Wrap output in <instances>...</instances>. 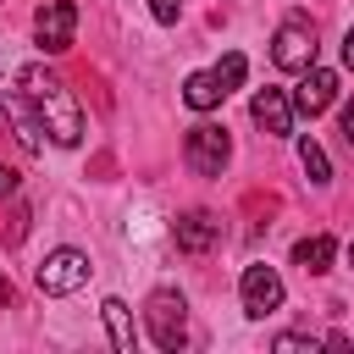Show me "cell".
<instances>
[{"label":"cell","instance_id":"6da1fadb","mask_svg":"<svg viewBox=\"0 0 354 354\" xmlns=\"http://www.w3.org/2000/svg\"><path fill=\"white\" fill-rule=\"evenodd\" d=\"M17 83H22V94L33 100V111H39V122H44V138L50 144H61V149H77L83 144V105H77V94L66 88V77H55L50 66H22L17 72Z\"/></svg>","mask_w":354,"mask_h":354},{"label":"cell","instance_id":"7a4b0ae2","mask_svg":"<svg viewBox=\"0 0 354 354\" xmlns=\"http://www.w3.org/2000/svg\"><path fill=\"white\" fill-rule=\"evenodd\" d=\"M144 321H149V337H155V348L177 354V348L188 343V304H183V293H171V288H155V293H149V304H144Z\"/></svg>","mask_w":354,"mask_h":354},{"label":"cell","instance_id":"3957f363","mask_svg":"<svg viewBox=\"0 0 354 354\" xmlns=\"http://www.w3.org/2000/svg\"><path fill=\"white\" fill-rule=\"evenodd\" d=\"M271 61H277V72H304V66H315V22L310 17H288L277 33H271Z\"/></svg>","mask_w":354,"mask_h":354},{"label":"cell","instance_id":"277c9868","mask_svg":"<svg viewBox=\"0 0 354 354\" xmlns=\"http://www.w3.org/2000/svg\"><path fill=\"white\" fill-rule=\"evenodd\" d=\"M88 254L83 249H50L44 254V266L33 271V282H39V293H50V299H66V293H77L83 282H88Z\"/></svg>","mask_w":354,"mask_h":354},{"label":"cell","instance_id":"5b68a950","mask_svg":"<svg viewBox=\"0 0 354 354\" xmlns=\"http://www.w3.org/2000/svg\"><path fill=\"white\" fill-rule=\"evenodd\" d=\"M183 155H188V166H194L199 177H221V166L232 160V138H227V127H216V122H194L188 138H183Z\"/></svg>","mask_w":354,"mask_h":354},{"label":"cell","instance_id":"8992f818","mask_svg":"<svg viewBox=\"0 0 354 354\" xmlns=\"http://www.w3.org/2000/svg\"><path fill=\"white\" fill-rule=\"evenodd\" d=\"M282 277H277V266H243V277H238V299H243V315L249 321H266L271 310H282Z\"/></svg>","mask_w":354,"mask_h":354},{"label":"cell","instance_id":"52a82bcc","mask_svg":"<svg viewBox=\"0 0 354 354\" xmlns=\"http://www.w3.org/2000/svg\"><path fill=\"white\" fill-rule=\"evenodd\" d=\"M72 33H77V6H72V0H44V6L33 11V39H39V50L61 55V50L72 44Z\"/></svg>","mask_w":354,"mask_h":354},{"label":"cell","instance_id":"ba28073f","mask_svg":"<svg viewBox=\"0 0 354 354\" xmlns=\"http://www.w3.org/2000/svg\"><path fill=\"white\" fill-rule=\"evenodd\" d=\"M332 100H337V72L304 66V72H299V88H293V111H299V116H321Z\"/></svg>","mask_w":354,"mask_h":354},{"label":"cell","instance_id":"9c48e42d","mask_svg":"<svg viewBox=\"0 0 354 354\" xmlns=\"http://www.w3.org/2000/svg\"><path fill=\"white\" fill-rule=\"evenodd\" d=\"M249 116H254V127H260L266 138H288V133H293V100H288L282 88H260V94L249 100Z\"/></svg>","mask_w":354,"mask_h":354},{"label":"cell","instance_id":"30bf717a","mask_svg":"<svg viewBox=\"0 0 354 354\" xmlns=\"http://www.w3.org/2000/svg\"><path fill=\"white\" fill-rule=\"evenodd\" d=\"M0 116L11 122V133L22 138V149H44V122H39V111H33V100L22 88L0 94Z\"/></svg>","mask_w":354,"mask_h":354},{"label":"cell","instance_id":"8fae6325","mask_svg":"<svg viewBox=\"0 0 354 354\" xmlns=\"http://www.w3.org/2000/svg\"><path fill=\"white\" fill-rule=\"evenodd\" d=\"M171 238H177V249H188V254H205V249L221 238V221H216L210 210H183V216L171 221Z\"/></svg>","mask_w":354,"mask_h":354},{"label":"cell","instance_id":"7c38bea8","mask_svg":"<svg viewBox=\"0 0 354 354\" xmlns=\"http://www.w3.org/2000/svg\"><path fill=\"white\" fill-rule=\"evenodd\" d=\"M332 260H337V243H332V232H310V238H299V243H293V266H304L310 277L332 271Z\"/></svg>","mask_w":354,"mask_h":354},{"label":"cell","instance_id":"4fadbf2b","mask_svg":"<svg viewBox=\"0 0 354 354\" xmlns=\"http://www.w3.org/2000/svg\"><path fill=\"white\" fill-rule=\"evenodd\" d=\"M183 100H188V111H216V105L227 100V88H221V77H216V72H188Z\"/></svg>","mask_w":354,"mask_h":354},{"label":"cell","instance_id":"5bb4252c","mask_svg":"<svg viewBox=\"0 0 354 354\" xmlns=\"http://www.w3.org/2000/svg\"><path fill=\"white\" fill-rule=\"evenodd\" d=\"M100 315H105V332H111V343H116L122 354H133V348H138V332H133V310H127L122 299H105V304H100Z\"/></svg>","mask_w":354,"mask_h":354},{"label":"cell","instance_id":"9a60e30c","mask_svg":"<svg viewBox=\"0 0 354 354\" xmlns=\"http://www.w3.org/2000/svg\"><path fill=\"white\" fill-rule=\"evenodd\" d=\"M299 166H304V177H310L315 188L332 183V160H326V149H321L315 138H299Z\"/></svg>","mask_w":354,"mask_h":354},{"label":"cell","instance_id":"2e32d148","mask_svg":"<svg viewBox=\"0 0 354 354\" xmlns=\"http://www.w3.org/2000/svg\"><path fill=\"white\" fill-rule=\"evenodd\" d=\"M210 72H216V77H221V88H227V94H232V88H238V83H243V72H249V61H243V55H238V50H227V55H221V61H216V66H210Z\"/></svg>","mask_w":354,"mask_h":354},{"label":"cell","instance_id":"e0dca14e","mask_svg":"<svg viewBox=\"0 0 354 354\" xmlns=\"http://www.w3.org/2000/svg\"><path fill=\"white\" fill-rule=\"evenodd\" d=\"M271 348H277V354H315V348H321V337H304V332H282Z\"/></svg>","mask_w":354,"mask_h":354},{"label":"cell","instance_id":"ac0fdd59","mask_svg":"<svg viewBox=\"0 0 354 354\" xmlns=\"http://www.w3.org/2000/svg\"><path fill=\"white\" fill-rule=\"evenodd\" d=\"M149 17H155L160 28H171V22L183 17V0H149Z\"/></svg>","mask_w":354,"mask_h":354},{"label":"cell","instance_id":"d6986e66","mask_svg":"<svg viewBox=\"0 0 354 354\" xmlns=\"http://www.w3.org/2000/svg\"><path fill=\"white\" fill-rule=\"evenodd\" d=\"M6 194H17V171H11V166H0V199H6Z\"/></svg>","mask_w":354,"mask_h":354},{"label":"cell","instance_id":"ffe728a7","mask_svg":"<svg viewBox=\"0 0 354 354\" xmlns=\"http://www.w3.org/2000/svg\"><path fill=\"white\" fill-rule=\"evenodd\" d=\"M337 127H343V138H348V144H354V100H348V105H343V122H337Z\"/></svg>","mask_w":354,"mask_h":354},{"label":"cell","instance_id":"44dd1931","mask_svg":"<svg viewBox=\"0 0 354 354\" xmlns=\"http://www.w3.org/2000/svg\"><path fill=\"white\" fill-rule=\"evenodd\" d=\"M343 66H348V72H354V28H348V33H343Z\"/></svg>","mask_w":354,"mask_h":354},{"label":"cell","instance_id":"7402d4cb","mask_svg":"<svg viewBox=\"0 0 354 354\" xmlns=\"http://www.w3.org/2000/svg\"><path fill=\"white\" fill-rule=\"evenodd\" d=\"M0 304H11V282L6 277H0Z\"/></svg>","mask_w":354,"mask_h":354},{"label":"cell","instance_id":"603a6c76","mask_svg":"<svg viewBox=\"0 0 354 354\" xmlns=\"http://www.w3.org/2000/svg\"><path fill=\"white\" fill-rule=\"evenodd\" d=\"M348 266H354V243H348Z\"/></svg>","mask_w":354,"mask_h":354}]
</instances>
